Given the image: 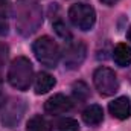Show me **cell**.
Here are the masks:
<instances>
[{
    "label": "cell",
    "instance_id": "cell-4",
    "mask_svg": "<svg viewBox=\"0 0 131 131\" xmlns=\"http://www.w3.org/2000/svg\"><path fill=\"white\" fill-rule=\"evenodd\" d=\"M69 18L75 28L81 31H90L95 26L96 12L87 3H75L69 9Z\"/></svg>",
    "mask_w": 131,
    "mask_h": 131
},
{
    "label": "cell",
    "instance_id": "cell-5",
    "mask_svg": "<svg viewBox=\"0 0 131 131\" xmlns=\"http://www.w3.org/2000/svg\"><path fill=\"white\" fill-rule=\"evenodd\" d=\"M93 84L102 96H111L119 90V81L116 73L108 67H99L93 73Z\"/></svg>",
    "mask_w": 131,
    "mask_h": 131
},
{
    "label": "cell",
    "instance_id": "cell-6",
    "mask_svg": "<svg viewBox=\"0 0 131 131\" xmlns=\"http://www.w3.org/2000/svg\"><path fill=\"white\" fill-rule=\"evenodd\" d=\"M87 55V47L82 41H69L63 52V63L69 70H75L84 63Z\"/></svg>",
    "mask_w": 131,
    "mask_h": 131
},
{
    "label": "cell",
    "instance_id": "cell-2",
    "mask_svg": "<svg viewBox=\"0 0 131 131\" xmlns=\"http://www.w3.org/2000/svg\"><path fill=\"white\" fill-rule=\"evenodd\" d=\"M32 78H34V69L32 64L28 58L25 57H17L8 70V82L17 89V90H28L29 85L32 84Z\"/></svg>",
    "mask_w": 131,
    "mask_h": 131
},
{
    "label": "cell",
    "instance_id": "cell-3",
    "mask_svg": "<svg viewBox=\"0 0 131 131\" xmlns=\"http://www.w3.org/2000/svg\"><path fill=\"white\" fill-rule=\"evenodd\" d=\"M32 50L35 53V58L49 69H55L61 57L58 44L50 37H41L35 40L32 44Z\"/></svg>",
    "mask_w": 131,
    "mask_h": 131
},
{
    "label": "cell",
    "instance_id": "cell-21",
    "mask_svg": "<svg viewBox=\"0 0 131 131\" xmlns=\"http://www.w3.org/2000/svg\"><path fill=\"white\" fill-rule=\"evenodd\" d=\"M127 38H128V41H131V26L128 29V32H127Z\"/></svg>",
    "mask_w": 131,
    "mask_h": 131
},
{
    "label": "cell",
    "instance_id": "cell-17",
    "mask_svg": "<svg viewBox=\"0 0 131 131\" xmlns=\"http://www.w3.org/2000/svg\"><path fill=\"white\" fill-rule=\"evenodd\" d=\"M8 29H9V26H8L6 17H5L3 12H0V35H6L8 34Z\"/></svg>",
    "mask_w": 131,
    "mask_h": 131
},
{
    "label": "cell",
    "instance_id": "cell-12",
    "mask_svg": "<svg viewBox=\"0 0 131 131\" xmlns=\"http://www.w3.org/2000/svg\"><path fill=\"white\" fill-rule=\"evenodd\" d=\"M113 60L121 67H128L131 64V47L125 43H121L113 50Z\"/></svg>",
    "mask_w": 131,
    "mask_h": 131
},
{
    "label": "cell",
    "instance_id": "cell-10",
    "mask_svg": "<svg viewBox=\"0 0 131 131\" xmlns=\"http://www.w3.org/2000/svg\"><path fill=\"white\" fill-rule=\"evenodd\" d=\"M55 84H57V81H55V78H53L52 75H49V73H46V72H40V73L37 75L35 84H34L35 93H37V95H44V93H47L49 90H52V89L55 87Z\"/></svg>",
    "mask_w": 131,
    "mask_h": 131
},
{
    "label": "cell",
    "instance_id": "cell-9",
    "mask_svg": "<svg viewBox=\"0 0 131 131\" xmlns=\"http://www.w3.org/2000/svg\"><path fill=\"white\" fill-rule=\"evenodd\" d=\"M108 110L113 117L125 121L131 116V99L128 96H121V98L114 99L113 102H110Z\"/></svg>",
    "mask_w": 131,
    "mask_h": 131
},
{
    "label": "cell",
    "instance_id": "cell-14",
    "mask_svg": "<svg viewBox=\"0 0 131 131\" xmlns=\"http://www.w3.org/2000/svg\"><path fill=\"white\" fill-rule=\"evenodd\" d=\"M72 93H73V98L76 99L78 102H85V101L89 99V96H90L89 87H87V84L82 82V81H78V82L73 84Z\"/></svg>",
    "mask_w": 131,
    "mask_h": 131
},
{
    "label": "cell",
    "instance_id": "cell-15",
    "mask_svg": "<svg viewBox=\"0 0 131 131\" xmlns=\"http://www.w3.org/2000/svg\"><path fill=\"white\" fill-rule=\"evenodd\" d=\"M28 131H46V122L41 116H34L28 122Z\"/></svg>",
    "mask_w": 131,
    "mask_h": 131
},
{
    "label": "cell",
    "instance_id": "cell-13",
    "mask_svg": "<svg viewBox=\"0 0 131 131\" xmlns=\"http://www.w3.org/2000/svg\"><path fill=\"white\" fill-rule=\"evenodd\" d=\"M50 131H79V124L72 117H61L50 124Z\"/></svg>",
    "mask_w": 131,
    "mask_h": 131
},
{
    "label": "cell",
    "instance_id": "cell-7",
    "mask_svg": "<svg viewBox=\"0 0 131 131\" xmlns=\"http://www.w3.org/2000/svg\"><path fill=\"white\" fill-rule=\"evenodd\" d=\"M2 108H3L2 124L5 127H8V128H12L21 121V117H23V114L26 111V104H25L23 99L14 98L9 102H6Z\"/></svg>",
    "mask_w": 131,
    "mask_h": 131
},
{
    "label": "cell",
    "instance_id": "cell-20",
    "mask_svg": "<svg viewBox=\"0 0 131 131\" xmlns=\"http://www.w3.org/2000/svg\"><path fill=\"white\" fill-rule=\"evenodd\" d=\"M102 3H105V5H108V6H111V5H114L117 0H101Z\"/></svg>",
    "mask_w": 131,
    "mask_h": 131
},
{
    "label": "cell",
    "instance_id": "cell-8",
    "mask_svg": "<svg viewBox=\"0 0 131 131\" xmlns=\"http://www.w3.org/2000/svg\"><path fill=\"white\" fill-rule=\"evenodd\" d=\"M70 108H72L70 99L64 95H61V93L50 96L44 102V110L49 114H63L66 111H69Z\"/></svg>",
    "mask_w": 131,
    "mask_h": 131
},
{
    "label": "cell",
    "instance_id": "cell-1",
    "mask_svg": "<svg viewBox=\"0 0 131 131\" xmlns=\"http://www.w3.org/2000/svg\"><path fill=\"white\" fill-rule=\"evenodd\" d=\"M15 9V26L23 37L35 34L43 23L41 6L34 0H17Z\"/></svg>",
    "mask_w": 131,
    "mask_h": 131
},
{
    "label": "cell",
    "instance_id": "cell-16",
    "mask_svg": "<svg viewBox=\"0 0 131 131\" xmlns=\"http://www.w3.org/2000/svg\"><path fill=\"white\" fill-rule=\"evenodd\" d=\"M53 31L57 32L58 37H61V38L66 40V41H69V40L72 38V34H70V31H69V28L66 26V23H63L61 20H58V21L53 23Z\"/></svg>",
    "mask_w": 131,
    "mask_h": 131
},
{
    "label": "cell",
    "instance_id": "cell-11",
    "mask_svg": "<svg viewBox=\"0 0 131 131\" xmlns=\"http://www.w3.org/2000/svg\"><path fill=\"white\" fill-rule=\"evenodd\" d=\"M82 119H84V122H85L87 125H92V127L99 125V124L104 121V111H102V108H101L99 105L92 104V105H89V107L82 111Z\"/></svg>",
    "mask_w": 131,
    "mask_h": 131
},
{
    "label": "cell",
    "instance_id": "cell-19",
    "mask_svg": "<svg viewBox=\"0 0 131 131\" xmlns=\"http://www.w3.org/2000/svg\"><path fill=\"white\" fill-rule=\"evenodd\" d=\"M6 104V96H5V90H3V84L0 81V108Z\"/></svg>",
    "mask_w": 131,
    "mask_h": 131
},
{
    "label": "cell",
    "instance_id": "cell-18",
    "mask_svg": "<svg viewBox=\"0 0 131 131\" xmlns=\"http://www.w3.org/2000/svg\"><path fill=\"white\" fill-rule=\"evenodd\" d=\"M6 58H8V46L0 43V67L6 63Z\"/></svg>",
    "mask_w": 131,
    "mask_h": 131
}]
</instances>
